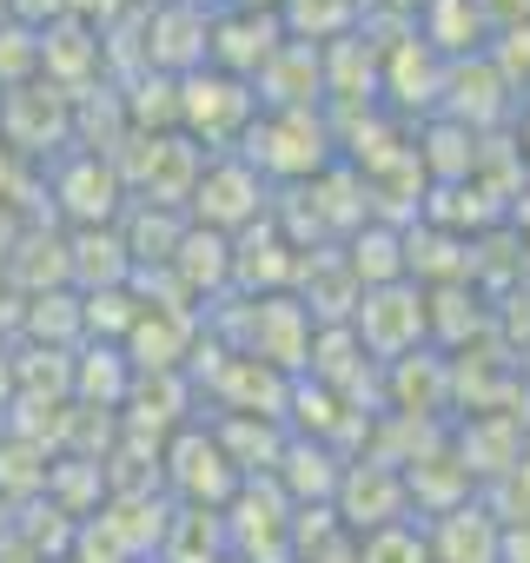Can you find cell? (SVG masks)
<instances>
[{"label": "cell", "mask_w": 530, "mask_h": 563, "mask_svg": "<svg viewBox=\"0 0 530 563\" xmlns=\"http://www.w3.org/2000/svg\"><path fill=\"white\" fill-rule=\"evenodd\" d=\"M239 159L258 179L312 186L339 159V140H332V120H319V113H265V120H252L239 133Z\"/></svg>", "instance_id": "obj_1"}, {"label": "cell", "mask_w": 530, "mask_h": 563, "mask_svg": "<svg viewBox=\"0 0 530 563\" xmlns=\"http://www.w3.org/2000/svg\"><path fill=\"white\" fill-rule=\"evenodd\" d=\"M352 339L365 358L378 365H398L411 352H424L431 339V319H424V286H411V278H398V286H372L352 312Z\"/></svg>", "instance_id": "obj_2"}, {"label": "cell", "mask_w": 530, "mask_h": 563, "mask_svg": "<svg viewBox=\"0 0 530 563\" xmlns=\"http://www.w3.org/2000/svg\"><path fill=\"white\" fill-rule=\"evenodd\" d=\"M510 113H517V93L504 87V74L490 67V54H477V60H451V67H444L438 120H457V126H471L477 140H490V133L510 126Z\"/></svg>", "instance_id": "obj_3"}, {"label": "cell", "mask_w": 530, "mask_h": 563, "mask_svg": "<svg viewBox=\"0 0 530 563\" xmlns=\"http://www.w3.org/2000/svg\"><path fill=\"white\" fill-rule=\"evenodd\" d=\"M192 212H199V225H212L219 239H225V232H245V225H258V212H265V179H258L239 153H219V159L199 166Z\"/></svg>", "instance_id": "obj_4"}, {"label": "cell", "mask_w": 530, "mask_h": 563, "mask_svg": "<svg viewBox=\"0 0 530 563\" xmlns=\"http://www.w3.org/2000/svg\"><path fill=\"white\" fill-rule=\"evenodd\" d=\"M332 504H339V523H345V530H358V537H372V530H385V523H405V517H411L405 471H391V464H378V457L345 464V477H339Z\"/></svg>", "instance_id": "obj_5"}, {"label": "cell", "mask_w": 530, "mask_h": 563, "mask_svg": "<svg viewBox=\"0 0 530 563\" xmlns=\"http://www.w3.org/2000/svg\"><path fill=\"white\" fill-rule=\"evenodd\" d=\"M179 120L192 126V133H206V140H239L252 120H258V100H252V87L245 80H232V74H186L179 80Z\"/></svg>", "instance_id": "obj_6"}, {"label": "cell", "mask_w": 530, "mask_h": 563, "mask_svg": "<svg viewBox=\"0 0 530 563\" xmlns=\"http://www.w3.org/2000/svg\"><path fill=\"white\" fill-rule=\"evenodd\" d=\"M252 100H265L273 113H312L325 100V54L306 41H279V54L252 74Z\"/></svg>", "instance_id": "obj_7"}, {"label": "cell", "mask_w": 530, "mask_h": 563, "mask_svg": "<svg viewBox=\"0 0 530 563\" xmlns=\"http://www.w3.org/2000/svg\"><path fill=\"white\" fill-rule=\"evenodd\" d=\"M424 543H431V563H497L504 550V523L471 497L444 517H424Z\"/></svg>", "instance_id": "obj_8"}, {"label": "cell", "mask_w": 530, "mask_h": 563, "mask_svg": "<svg viewBox=\"0 0 530 563\" xmlns=\"http://www.w3.org/2000/svg\"><path fill=\"white\" fill-rule=\"evenodd\" d=\"M451 451L464 457V471L477 484H490L497 471H510L523 457V411H477V418H464Z\"/></svg>", "instance_id": "obj_9"}, {"label": "cell", "mask_w": 530, "mask_h": 563, "mask_svg": "<svg viewBox=\"0 0 530 563\" xmlns=\"http://www.w3.org/2000/svg\"><path fill=\"white\" fill-rule=\"evenodd\" d=\"M405 497H411L424 517H444V510H457V504L477 497V477H471L464 457L438 438V451H418V457L405 464Z\"/></svg>", "instance_id": "obj_10"}, {"label": "cell", "mask_w": 530, "mask_h": 563, "mask_svg": "<svg viewBox=\"0 0 530 563\" xmlns=\"http://www.w3.org/2000/svg\"><path fill=\"white\" fill-rule=\"evenodd\" d=\"M411 34L438 54V60H477L490 47V27L477 21L471 0H424V8L411 14Z\"/></svg>", "instance_id": "obj_11"}, {"label": "cell", "mask_w": 530, "mask_h": 563, "mask_svg": "<svg viewBox=\"0 0 530 563\" xmlns=\"http://www.w3.org/2000/svg\"><path fill=\"white\" fill-rule=\"evenodd\" d=\"M411 159H418L424 186H464L471 166H477V133L431 113V120L418 126V140H411Z\"/></svg>", "instance_id": "obj_12"}, {"label": "cell", "mask_w": 530, "mask_h": 563, "mask_svg": "<svg viewBox=\"0 0 530 563\" xmlns=\"http://www.w3.org/2000/svg\"><path fill=\"white\" fill-rule=\"evenodd\" d=\"M345 272L358 278V292H372V286H398V278H405V225H398V219H365V225L352 232Z\"/></svg>", "instance_id": "obj_13"}, {"label": "cell", "mask_w": 530, "mask_h": 563, "mask_svg": "<svg viewBox=\"0 0 530 563\" xmlns=\"http://www.w3.org/2000/svg\"><path fill=\"white\" fill-rule=\"evenodd\" d=\"M477 504H484L504 530H523V523H530V457H517L510 471H497L490 484H477Z\"/></svg>", "instance_id": "obj_14"}, {"label": "cell", "mask_w": 530, "mask_h": 563, "mask_svg": "<svg viewBox=\"0 0 530 563\" xmlns=\"http://www.w3.org/2000/svg\"><path fill=\"white\" fill-rule=\"evenodd\" d=\"M358 563H431L424 523H418V517H405V523H385V530L358 537Z\"/></svg>", "instance_id": "obj_15"}, {"label": "cell", "mask_w": 530, "mask_h": 563, "mask_svg": "<svg viewBox=\"0 0 530 563\" xmlns=\"http://www.w3.org/2000/svg\"><path fill=\"white\" fill-rule=\"evenodd\" d=\"M490 67L504 74V87L517 93V100H530V21L523 27H510V34H490Z\"/></svg>", "instance_id": "obj_16"}, {"label": "cell", "mask_w": 530, "mask_h": 563, "mask_svg": "<svg viewBox=\"0 0 530 563\" xmlns=\"http://www.w3.org/2000/svg\"><path fill=\"white\" fill-rule=\"evenodd\" d=\"M471 8H477V21H484L490 34H510V27L530 21V0H471Z\"/></svg>", "instance_id": "obj_17"}, {"label": "cell", "mask_w": 530, "mask_h": 563, "mask_svg": "<svg viewBox=\"0 0 530 563\" xmlns=\"http://www.w3.org/2000/svg\"><path fill=\"white\" fill-rule=\"evenodd\" d=\"M504 232H517V239L530 245V179H523V186H517V199L504 206Z\"/></svg>", "instance_id": "obj_18"}, {"label": "cell", "mask_w": 530, "mask_h": 563, "mask_svg": "<svg viewBox=\"0 0 530 563\" xmlns=\"http://www.w3.org/2000/svg\"><path fill=\"white\" fill-rule=\"evenodd\" d=\"M510 146H517V159H523V173H530V100H517V113H510Z\"/></svg>", "instance_id": "obj_19"}, {"label": "cell", "mask_w": 530, "mask_h": 563, "mask_svg": "<svg viewBox=\"0 0 530 563\" xmlns=\"http://www.w3.org/2000/svg\"><path fill=\"white\" fill-rule=\"evenodd\" d=\"M497 563H530V523H523V530H504V550H497Z\"/></svg>", "instance_id": "obj_20"}, {"label": "cell", "mask_w": 530, "mask_h": 563, "mask_svg": "<svg viewBox=\"0 0 530 563\" xmlns=\"http://www.w3.org/2000/svg\"><path fill=\"white\" fill-rule=\"evenodd\" d=\"M239 8H245V14H279L286 0H239Z\"/></svg>", "instance_id": "obj_21"}, {"label": "cell", "mask_w": 530, "mask_h": 563, "mask_svg": "<svg viewBox=\"0 0 530 563\" xmlns=\"http://www.w3.org/2000/svg\"><path fill=\"white\" fill-rule=\"evenodd\" d=\"M523 444H530V411H523Z\"/></svg>", "instance_id": "obj_22"}]
</instances>
